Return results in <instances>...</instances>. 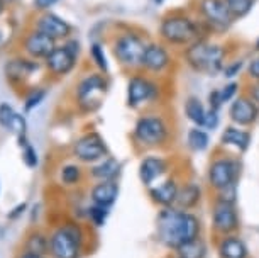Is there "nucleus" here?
<instances>
[{
  "mask_svg": "<svg viewBox=\"0 0 259 258\" xmlns=\"http://www.w3.org/2000/svg\"><path fill=\"white\" fill-rule=\"evenodd\" d=\"M158 233L164 245L178 248L185 245V243L197 240L200 233V223L190 212L166 209V211L159 214Z\"/></svg>",
  "mask_w": 259,
  "mask_h": 258,
  "instance_id": "nucleus-1",
  "label": "nucleus"
},
{
  "mask_svg": "<svg viewBox=\"0 0 259 258\" xmlns=\"http://www.w3.org/2000/svg\"><path fill=\"white\" fill-rule=\"evenodd\" d=\"M226 55L227 53L221 45L198 40L185 50V61L195 71L213 77L226 66Z\"/></svg>",
  "mask_w": 259,
  "mask_h": 258,
  "instance_id": "nucleus-2",
  "label": "nucleus"
},
{
  "mask_svg": "<svg viewBox=\"0 0 259 258\" xmlns=\"http://www.w3.org/2000/svg\"><path fill=\"white\" fill-rule=\"evenodd\" d=\"M159 34L171 46H190L200 40V27L185 14H169L161 21Z\"/></svg>",
  "mask_w": 259,
  "mask_h": 258,
  "instance_id": "nucleus-3",
  "label": "nucleus"
},
{
  "mask_svg": "<svg viewBox=\"0 0 259 258\" xmlns=\"http://www.w3.org/2000/svg\"><path fill=\"white\" fill-rule=\"evenodd\" d=\"M146 43L141 36L134 32L120 34L114 41V56L120 65L127 68L143 66V58L146 51Z\"/></svg>",
  "mask_w": 259,
  "mask_h": 258,
  "instance_id": "nucleus-4",
  "label": "nucleus"
},
{
  "mask_svg": "<svg viewBox=\"0 0 259 258\" xmlns=\"http://www.w3.org/2000/svg\"><path fill=\"white\" fill-rule=\"evenodd\" d=\"M50 250L55 258H78L81 250V231L75 225L60 228L50 240Z\"/></svg>",
  "mask_w": 259,
  "mask_h": 258,
  "instance_id": "nucleus-5",
  "label": "nucleus"
},
{
  "mask_svg": "<svg viewBox=\"0 0 259 258\" xmlns=\"http://www.w3.org/2000/svg\"><path fill=\"white\" fill-rule=\"evenodd\" d=\"M134 136L144 146H159L168 138V126L158 116H144L136 123Z\"/></svg>",
  "mask_w": 259,
  "mask_h": 258,
  "instance_id": "nucleus-6",
  "label": "nucleus"
},
{
  "mask_svg": "<svg viewBox=\"0 0 259 258\" xmlns=\"http://www.w3.org/2000/svg\"><path fill=\"white\" fill-rule=\"evenodd\" d=\"M78 43L68 41L66 45L56 46L50 56L46 58V66L53 75H68L76 65L78 58Z\"/></svg>",
  "mask_w": 259,
  "mask_h": 258,
  "instance_id": "nucleus-7",
  "label": "nucleus"
},
{
  "mask_svg": "<svg viewBox=\"0 0 259 258\" xmlns=\"http://www.w3.org/2000/svg\"><path fill=\"white\" fill-rule=\"evenodd\" d=\"M198 9L205 19V22L212 29H215V31H226L234 22L224 0H200Z\"/></svg>",
  "mask_w": 259,
  "mask_h": 258,
  "instance_id": "nucleus-8",
  "label": "nucleus"
},
{
  "mask_svg": "<svg viewBox=\"0 0 259 258\" xmlns=\"http://www.w3.org/2000/svg\"><path fill=\"white\" fill-rule=\"evenodd\" d=\"M73 153L78 160L85 163H92L97 162V160H102L107 155V146L102 139L100 134L97 133H89L85 136H81L80 139L75 143V148H73Z\"/></svg>",
  "mask_w": 259,
  "mask_h": 258,
  "instance_id": "nucleus-9",
  "label": "nucleus"
},
{
  "mask_svg": "<svg viewBox=\"0 0 259 258\" xmlns=\"http://www.w3.org/2000/svg\"><path fill=\"white\" fill-rule=\"evenodd\" d=\"M158 85L146 77H133L127 85V104L129 107H139L144 102L156 99Z\"/></svg>",
  "mask_w": 259,
  "mask_h": 258,
  "instance_id": "nucleus-10",
  "label": "nucleus"
},
{
  "mask_svg": "<svg viewBox=\"0 0 259 258\" xmlns=\"http://www.w3.org/2000/svg\"><path fill=\"white\" fill-rule=\"evenodd\" d=\"M208 178H210V183L222 191L232 183H236V178H237V163L234 162L231 158H219L210 165V170H208Z\"/></svg>",
  "mask_w": 259,
  "mask_h": 258,
  "instance_id": "nucleus-11",
  "label": "nucleus"
},
{
  "mask_svg": "<svg viewBox=\"0 0 259 258\" xmlns=\"http://www.w3.org/2000/svg\"><path fill=\"white\" fill-rule=\"evenodd\" d=\"M171 55L163 45L159 43H149L146 46L144 58H143V68H146L151 73H163L171 66Z\"/></svg>",
  "mask_w": 259,
  "mask_h": 258,
  "instance_id": "nucleus-12",
  "label": "nucleus"
},
{
  "mask_svg": "<svg viewBox=\"0 0 259 258\" xmlns=\"http://www.w3.org/2000/svg\"><path fill=\"white\" fill-rule=\"evenodd\" d=\"M36 31L46 34V36H50L51 40L58 41V40H65V38L70 36L71 26L65 21V19H61L60 16L48 12V14H45V16H41L37 19Z\"/></svg>",
  "mask_w": 259,
  "mask_h": 258,
  "instance_id": "nucleus-13",
  "label": "nucleus"
},
{
  "mask_svg": "<svg viewBox=\"0 0 259 258\" xmlns=\"http://www.w3.org/2000/svg\"><path fill=\"white\" fill-rule=\"evenodd\" d=\"M229 116H231L232 123H236L239 126H249L257 119L259 109L251 99H247V97H237L231 104Z\"/></svg>",
  "mask_w": 259,
  "mask_h": 258,
  "instance_id": "nucleus-14",
  "label": "nucleus"
},
{
  "mask_svg": "<svg viewBox=\"0 0 259 258\" xmlns=\"http://www.w3.org/2000/svg\"><path fill=\"white\" fill-rule=\"evenodd\" d=\"M55 48H56V41L39 31L31 32L26 38V41H24V51L31 58H45L46 60Z\"/></svg>",
  "mask_w": 259,
  "mask_h": 258,
  "instance_id": "nucleus-15",
  "label": "nucleus"
},
{
  "mask_svg": "<svg viewBox=\"0 0 259 258\" xmlns=\"http://www.w3.org/2000/svg\"><path fill=\"white\" fill-rule=\"evenodd\" d=\"M237 212L234 204L219 201L213 207V226L219 233H231L237 228Z\"/></svg>",
  "mask_w": 259,
  "mask_h": 258,
  "instance_id": "nucleus-16",
  "label": "nucleus"
},
{
  "mask_svg": "<svg viewBox=\"0 0 259 258\" xmlns=\"http://www.w3.org/2000/svg\"><path fill=\"white\" fill-rule=\"evenodd\" d=\"M107 89V84L102 75H89L85 77L80 85H78V99L81 104H90V102H99L100 95Z\"/></svg>",
  "mask_w": 259,
  "mask_h": 258,
  "instance_id": "nucleus-17",
  "label": "nucleus"
},
{
  "mask_svg": "<svg viewBox=\"0 0 259 258\" xmlns=\"http://www.w3.org/2000/svg\"><path fill=\"white\" fill-rule=\"evenodd\" d=\"M168 165L163 158L159 157H148L141 162V167H139V177L143 180V183L146 186H151L156 178H159L161 175L166 172Z\"/></svg>",
  "mask_w": 259,
  "mask_h": 258,
  "instance_id": "nucleus-18",
  "label": "nucleus"
},
{
  "mask_svg": "<svg viewBox=\"0 0 259 258\" xmlns=\"http://www.w3.org/2000/svg\"><path fill=\"white\" fill-rule=\"evenodd\" d=\"M117 196H119V186L115 183V180H107V182L97 183L92 191V199L97 206L109 207L115 202Z\"/></svg>",
  "mask_w": 259,
  "mask_h": 258,
  "instance_id": "nucleus-19",
  "label": "nucleus"
},
{
  "mask_svg": "<svg viewBox=\"0 0 259 258\" xmlns=\"http://www.w3.org/2000/svg\"><path fill=\"white\" fill-rule=\"evenodd\" d=\"M221 141L224 146H232V148L239 150V152H246L249 148V144H251V134L244 129L229 126V128L224 129Z\"/></svg>",
  "mask_w": 259,
  "mask_h": 258,
  "instance_id": "nucleus-20",
  "label": "nucleus"
},
{
  "mask_svg": "<svg viewBox=\"0 0 259 258\" xmlns=\"http://www.w3.org/2000/svg\"><path fill=\"white\" fill-rule=\"evenodd\" d=\"M151 197L158 204H161V206H171L173 202H177V197H178L177 182H175V180H168V182L151 189Z\"/></svg>",
  "mask_w": 259,
  "mask_h": 258,
  "instance_id": "nucleus-21",
  "label": "nucleus"
},
{
  "mask_svg": "<svg viewBox=\"0 0 259 258\" xmlns=\"http://www.w3.org/2000/svg\"><path fill=\"white\" fill-rule=\"evenodd\" d=\"M222 258H246L247 256V248L244 245L242 240H239L236 236H227L221 241L219 246Z\"/></svg>",
  "mask_w": 259,
  "mask_h": 258,
  "instance_id": "nucleus-22",
  "label": "nucleus"
},
{
  "mask_svg": "<svg viewBox=\"0 0 259 258\" xmlns=\"http://www.w3.org/2000/svg\"><path fill=\"white\" fill-rule=\"evenodd\" d=\"M119 162L114 158H105L104 162H100L99 165H95L92 168V175L95 178H99L100 182H107V180H114L119 173Z\"/></svg>",
  "mask_w": 259,
  "mask_h": 258,
  "instance_id": "nucleus-23",
  "label": "nucleus"
},
{
  "mask_svg": "<svg viewBox=\"0 0 259 258\" xmlns=\"http://www.w3.org/2000/svg\"><path fill=\"white\" fill-rule=\"evenodd\" d=\"M34 70H37V63L29 60H14L7 65V77L12 80H21L22 77L31 75Z\"/></svg>",
  "mask_w": 259,
  "mask_h": 258,
  "instance_id": "nucleus-24",
  "label": "nucleus"
},
{
  "mask_svg": "<svg viewBox=\"0 0 259 258\" xmlns=\"http://www.w3.org/2000/svg\"><path fill=\"white\" fill-rule=\"evenodd\" d=\"M185 114H187V118L192 121L193 124H197L198 128H202L207 110H205L202 100L197 99V97H190V99L185 102Z\"/></svg>",
  "mask_w": 259,
  "mask_h": 258,
  "instance_id": "nucleus-25",
  "label": "nucleus"
},
{
  "mask_svg": "<svg viewBox=\"0 0 259 258\" xmlns=\"http://www.w3.org/2000/svg\"><path fill=\"white\" fill-rule=\"evenodd\" d=\"M200 199V189L193 183H188L183 191H178V197H177V206L180 209H192L193 206H197Z\"/></svg>",
  "mask_w": 259,
  "mask_h": 258,
  "instance_id": "nucleus-26",
  "label": "nucleus"
},
{
  "mask_svg": "<svg viewBox=\"0 0 259 258\" xmlns=\"http://www.w3.org/2000/svg\"><path fill=\"white\" fill-rule=\"evenodd\" d=\"M224 2H226V6L234 21L246 17L247 14L252 11V6H254V0H224Z\"/></svg>",
  "mask_w": 259,
  "mask_h": 258,
  "instance_id": "nucleus-27",
  "label": "nucleus"
},
{
  "mask_svg": "<svg viewBox=\"0 0 259 258\" xmlns=\"http://www.w3.org/2000/svg\"><path fill=\"white\" fill-rule=\"evenodd\" d=\"M208 143H210V138L203 129L193 128L188 131V146L193 152H203V150L208 148Z\"/></svg>",
  "mask_w": 259,
  "mask_h": 258,
  "instance_id": "nucleus-28",
  "label": "nucleus"
},
{
  "mask_svg": "<svg viewBox=\"0 0 259 258\" xmlns=\"http://www.w3.org/2000/svg\"><path fill=\"white\" fill-rule=\"evenodd\" d=\"M177 250L180 253V258H203L205 256V245L198 238L178 246Z\"/></svg>",
  "mask_w": 259,
  "mask_h": 258,
  "instance_id": "nucleus-29",
  "label": "nucleus"
},
{
  "mask_svg": "<svg viewBox=\"0 0 259 258\" xmlns=\"http://www.w3.org/2000/svg\"><path fill=\"white\" fill-rule=\"evenodd\" d=\"M19 144H21V148H22V160H24V163H26L29 168H34L37 165L36 150H34L32 146L27 143L26 136H19Z\"/></svg>",
  "mask_w": 259,
  "mask_h": 258,
  "instance_id": "nucleus-30",
  "label": "nucleus"
},
{
  "mask_svg": "<svg viewBox=\"0 0 259 258\" xmlns=\"http://www.w3.org/2000/svg\"><path fill=\"white\" fill-rule=\"evenodd\" d=\"M48 248H50V241L42 235H32L27 240V251H31V253L42 255V253H46Z\"/></svg>",
  "mask_w": 259,
  "mask_h": 258,
  "instance_id": "nucleus-31",
  "label": "nucleus"
},
{
  "mask_svg": "<svg viewBox=\"0 0 259 258\" xmlns=\"http://www.w3.org/2000/svg\"><path fill=\"white\" fill-rule=\"evenodd\" d=\"M81 177V170L80 167H76V165H66V167H63L61 170V180L68 186H73V183H76L78 180Z\"/></svg>",
  "mask_w": 259,
  "mask_h": 258,
  "instance_id": "nucleus-32",
  "label": "nucleus"
},
{
  "mask_svg": "<svg viewBox=\"0 0 259 258\" xmlns=\"http://www.w3.org/2000/svg\"><path fill=\"white\" fill-rule=\"evenodd\" d=\"M90 53H92V58H94L95 65L99 66L102 71H107V70H109V63H107V58H105L104 48H102V46L99 45V43H95V45H92Z\"/></svg>",
  "mask_w": 259,
  "mask_h": 258,
  "instance_id": "nucleus-33",
  "label": "nucleus"
},
{
  "mask_svg": "<svg viewBox=\"0 0 259 258\" xmlns=\"http://www.w3.org/2000/svg\"><path fill=\"white\" fill-rule=\"evenodd\" d=\"M89 216L92 219V223H94L95 226H104L105 225V219L109 216V211H107V207H102V206H97L92 207L89 211Z\"/></svg>",
  "mask_w": 259,
  "mask_h": 258,
  "instance_id": "nucleus-34",
  "label": "nucleus"
},
{
  "mask_svg": "<svg viewBox=\"0 0 259 258\" xmlns=\"http://www.w3.org/2000/svg\"><path fill=\"white\" fill-rule=\"evenodd\" d=\"M16 114L17 113L9 104H0V126H4V128L9 129V126H11Z\"/></svg>",
  "mask_w": 259,
  "mask_h": 258,
  "instance_id": "nucleus-35",
  "label": "nucleus"
},
{
  "mask_svg": "<svg viewBox=\"0 0 259 258\" xmlns=\"http://www.w3.org/2000/svg\"><path fill=\"white\" fill-rule=\"evenodd\" d=\"M9 129H11L14 134H17V138H19V136H26L27 124H26V119H24V116H21V114L14 116V119H12L11 126H9Z\"/></svg>",
  "mask_w": 259,
  "mask_h": 258,
  "instance_id": "nucleus-36",
  "label": "nucleus"
},
{
  "mask_svg": "<svg viewBox=\"0 0 259 258\" xmlns=\"http://www.w3.org/2000/svg\"><path fill=\"white\" fill-rule=\"evenodd\" d=\"M237 89H239V85L236 84V82H231V84H227L224 89H221V97H222L224 104H226V102H231L234 97H236Z\"/></svg>",
  "mask_w": 259,
  "mask_h": 258,
  "instance_id": "nucleus-37",
  "label": "nucleus"
},
{
  "mask_svg": "<svg viewBox=\"0 0 259 258\" xmlns=\"http://www.w3.org/2000/svg\"><path fill=\"white\" fill-rule=\"evenodd\" d=\"M219 110H213L210 109L207 110V114H205V121H203V126L202 128H207V129H215L219 126Z\"/></svg>",
  "mask_w": 259,
  "mask_h": 258,
  "instance_id": "nucleus-38",
  "label": "nucleus"
},
{
  "mask_svg": "<svg viewBox=\"0 0 259 258\" xmlns=\"http://www.w3.org/2000/svg\"><path fill=\"white\" fill-rule=\"evenodd\" d=\"M45 97H46V92H45V90H36V92H32V95L26 100V110H31V109H34L36 105H39V104L42 102V99H45Z\"/></svg>",
  "mask_w": 259,
  "mask_h": 258,
  "instance_id": "nucleus-39",
  "label": "nucleus"
},
{
  "mask_svg": "<svg viewBox=\"0 0 259 258\" xmlns=\"http://www.w3.org/2000/svg\"><path fill=\"white\" fill-rule=\"evenodd\" d=\"M236 183H232V186H229L226 189H222L221 191V201L224 202H229V204H234L236 202Z\"/></svg>",
  "mask_w": 259,
  "mask_h": 258,
  "instance_id": "nucleus-40",
  "label": "nucleus"
},
{
  "mask_svg": "<svg viewBox=\"0 0 259 258\" xmlns=\"http://www.w3.org/2000/svg\"><path fill=\"white\" fill-rule=\"evenodd\" d=\"M242 68V61H234L231 65H226L224 66V77H227V79H234L236 75H239V71H241Z\"/></svg>",
  "mask_w": 259,
  "mask_h": 258,
  "instance_id": "nucleus-41",
  "label": "nucleus"
},
{
  "mask_svg": "<svg viewBox=\"0 0 259 258\" xmlns=\"http://www.w3.org/2000/svg\"><path fill=\"white\" fill-rule=\"evenodd\" d=\"M208 104H210V109L213 110H219L221 105L224 104L222 102V97H221V90H213L208 94Z\"/></svg>",
  "mask_w": 259,
  "mask_h": 258,
  "instance_id": "nucleus-42",
  "label": "nucleus"
},
{
  "mask_svg": "<svg viewBox=\"0 0 259 258\" xmlns=\"http://www.w3.org/2000/svg\"><path fill=\"white\" fill-rule=\"evenodd\" d=\"M247 75L251 77L252 80H257L259 82V56L257 58H252L247 65Z\"/></svg>",
  "mask_w": 259,
  "mask_h": 258,
  "instance_id": "nucleus-43",
  "label": "nucleus"
},
{
  "mask_svg": "<svg viewBox=\"0 0 259 258\" xmlns=\"http://www.w3.org/2000/svg\"><path fill=\"white\" fill-rule=\"evenodd\" d=\"M60 0H34V7L39 9V11H48V9L53 7Z\"/></svg>",
  "mask_w": 259,
  "mask_h": 258,
  "instance_id": "nucleus-44",
  "label": "nucleus"
},
{
  "mask_svg": "<svg viewBox=\"0 0 259 258\" xmlns=\"http://www.w3.org/2000/svg\"><path fill=\"white\" fill-rule=\"evenodd\" d=\"M24 209H26V204H19V206H17L16 209H14V212L9 214V217H11V219H16V217L19 216V214L24 212Z\"/></svg>",
  "mask_w": 259,
  "mask_h": 258,
  "instance_id": "nucleus-45",
  "label": "nucleus"
},
{
  "mask_svg": "<svg viewBox=\"0 0 259 258\" xmlns=\"http://www.w3.org/2000/svg\"><path fill=\"white\" fill-rule=\"evenodd\" d=\"M21 258H42L41 255H37V253H31V251H27V253H24V255Z\"/></svg>",
  "mask_w": 259,
  "mask_h": 258,
  "instance_id": "nucleus-46",
  "label": "nucleus"
},
{
  "mask_svg": "<svg viewBox=\"0 0 259 258\" xmlns=\"http://www.w3.org/2000/svg\"><path fill=\"white\" fill-rule=\"evenodd\" d=\"M4 12V0H0V14Z\"/></svg>",
  "mask_w": 259,
  "mask_h": 258,
  "instance_id": "nucleus-47",
  "label": "nucleus"
},
{
  "mask_svg": "<svg viewBox=\"0 0 259 258\" xmlns=\"http://www.w3.org/2000/svg\"><path fill=\"white\" fill-rule=\"evenodd\" d=\"M256 50L259 51V38H257V41H256Z\"/></svg>",
  "mask_w": 259,
  "mask_h": 258,
  "instance_id": "nucleus-48",
  "label": "nucleus"
},
{
  "mask_svg": "<svg viewBox=\"0 0 259 258\" xmlns=\"http://www.w3.org/2000/svg\"><path fill=\"white\" fill-rule=\"evenodd\" d=\"M154 2H156V4H163L164 0H154Z\"/></svg>",
  "mask_w": 259,
  "mask_h": 258,
  "instance_id": "nucleus-49",
  "label": "nucleus"
},
{
  "mask_svg": "<svg viewBox=\"0 0 259 258\" xmlns=\"http://www.w3.org/2000/svg\"><path fill=\"white\" fill-rule=\"evenodd\" d=\"M4 2H14V0H4Z\"/></svg>",
  "mask_w": 259,
  "mask_h": 258,
  "instance_id": "nucleus-50",
  "label": "nucleus"
}]
</instances>
